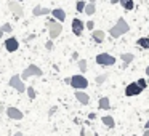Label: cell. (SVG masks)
<instances>
[{"label": "cell", "mask_w": 149, "mask_h": 136, "mask_svg": "<svg viewBox=\"0 0 149 136\" xmlns=\"http://www.w3.org/2000/svg\"><path fill=\"white\" fill-rule=\"evenodd\" d=\"M128 31H130L128 23H127L123 18H119V19H117V23H116V26H112L109 29V34H111V37H114V39H119L120 35L127 34Z\"/></svg>", "instance_id": "obj_1"}, {"label": "cell", "mask_w": 149, "mask_h": 136, "mask_svg": "<svg viewBox=\"0 0 149 136\" xmlns=\"http://www.w3.org/2000/svg\"><path fill=\"white\" fill-rule=\"evenodd\" d=\"M71 87L75 88V90H85L88 87V80L84 77V75H72L71 77Z\"/></svg>", "instance_id": "obj_2"}, {"label": "cell", "mask_w": 149, "mask_h": 136, "mask_svg": "<svg viewBox=\"0 0 149 136\" xmlns=\"http://www.w3.org/2000/svg\"><path fill=\"white\" fill-rule=\"evenodd\" d=\"M96 64L103 66V67H109V66L116 64V58L112 55H107V53H100L96 56Z\"/></svg>", "instance_id": "obj_3"}, {"label": "cell", "mask_w": 149, "mask_h": 136, "mask_svg": "<svg viewBox=\"0 0 149 136\" xmlns=\"http://www.w3.org/2000/svg\"><path fill=\"white\" fill-rule=\"evenodd\" d=\"M43 72H42V69L39 67V66H36V64H31L29 67H26L23 71V74H21V78H31V77H40Z\"/></svg>", "instance_id": "obj_4"}, {"label": "cell", "mask_w": 149, "mask_h": 136, "mask_svg": "<svg viewBox=\"0 0 149 136\" xmlns=\"http://www.w3.org/2000/svg\"><path fill=\"white\" fill-rule=\"evenodd\" d=\"M48 27H50V39H52V40L56 39V37L63 32L61 23H59V21H56V19H50L48 21Z\"/></svg>", "instance_id": "obj_5"}, {"label": "cell", "mask_w": 149, "mask_h": 136, "mask_svg": "<svg viewBox=\"0 0 149 136\" xmlns=\"http://www.w3.org/2000/svg\"><path fill=\"white\" fill-rule=\"evenodd\" d=\"M10 87H11V88H15V90H16L18 93H24V91L27 90L26 85H24V82H23V78L18 77V75H13V77L10 78Z\"/></svg>", "instance_id": "obj_6"}, {"label": "cell", "mask_w": 149, "mask_h": 136, "mask_svg": "<svg viewBox=\"0 0 149 136\" xmlns=\"http://www.w3.org/2000/svg\"><path fill=\"white\" fill-rule=\"evenodd\" d=\"M143 93V88L138 85V82H133V83L127 85L125 88V96H138Z\"/></svg>", "instance_id": "obj_7"}, {"label": "cell", "mask_w": 149, "mask_h": 136, "mask_svg": "<svg viewBox=\"0 0 149 136\" xmlns=\"http://www.w3.org/2000/svg\"><path fill=\"white\" fill-rule=\"evenodd\" d=\"M18 48H19V42H18V39L10 37V39L5 40V50H7V51L13 53V51H18Z\"/></svg>", "instance_id": "obj_8"}, {"label": "cell", "mask_w": 149, "mask_h": 136, "mask_svg": "<svg viewBox=\"0 0 149 136\" xmlns=\"http://www.w3.org/2000/svg\"><path fill=\"white\" fill-rule=\"evenodd\" d=\"M84 26L85 24L82 23L79 18L72 19V32H74V35H82V32H84Z\"/></svg>", "instance_id": "obj_9"}, {"label": "cell", "mask_w": 149, "mask_h": 136, "mask_svg": "<svg viewBox=\"0 0 149 136\" xmlns=\"http://www.w3.org/2000/svg\"><path fill=\"white\" fill-rule=\"evenodd\" d=\"M8 8H10V11H11V13H13L16 18H21V16H23V7H21L18 2H10V3H8Z\"/></svg>", "instance_id": "obj_10"}, {"label": "cell", "mask_w": 149, "mask_h": 136, "mask_svg": "<svg viewBox=\"0 0 149 136\" xmlns=\"http://www.w3.org/2000/svg\"><path fill=\"white\" fill-rule=\"evenodd\" d=\"M7 115L10 117V119L13 120H23V112H21L19 109H16V107H8L7 109Z\"/></svg>", "instance_id": "obj_11"}, {"label": "cell", "mask_w": 149, "mask_h": 136, "mask_svg": "<svg viewBox=\"0 0 149 136\" xmlns=\"http://www.w3.org/2000/svg\"><path fill=\"white\" fill-rule=\"evenodd\" d=\"M75 99H77L79 103L82 104V106H87V104L90 103V96H88L87 93H84L82 90H77V91H75Z\"/></svg>", "instance_id": "obj_12"}, {"label": "cell", "mask_w": 149, "mask_h": 136, "mask_svg": "<svg viewBox=\"0 0 149 136\" xmlns=\"http://www.w3.org/2000/svg\"><path fill=\"white\" fill-rule=\"evenodd\" d=\"M104 37H106V34H104V31H91V39H93L95 43H103Z\"/></svg>", "instance_id": "obj_13"}, {"label": "cell", "mask_w": 149, "mask_h": 136, "mask_svg": "<svg viewBox=\"0 0 149 136\" xmlns=\"http://www.w3.org/2000/svg\"><path fill=\"white\" fill-rule=\"evenodd\" d=\"M48 13H52V10H50V8H47V7H40V5L34 7V10H32L34 16H43V15H48Z\"/></svg>", "instance_id": "obj_14"}, {"label": "cell", "mask_w": 149, "mask_h": 136, "mask_svg": "<svg viewBox=\"0 0 149 136\" xmlns=\"http://www.w3.org/2000/svg\"><path fill=\"white\" fill-rule=\"evenodd\" d=\"M52 15H53V18H55L56 21H59V23H63V21L66 19V13H64V10H61V8L52 10Z\"/></svg>", "instance_id": "obj_15"}, {"label": "cell", "mask_w": 149, "mask_h": 136, "mask_svg": "<svg viewBox=\"0 0 149 136\" xmlns=\"http://www.w3.org/2000/svg\"><path fill=\"white\" fill-rule=\"evenodd\" d=\"M98 106H100V109L101 110H109L111 109V101H109V98H101L100 101H98Z\"/></svg>", "instance_id": "obj_16"}, {"label": "cell", "mask_w": 149, "mask_h": 136, "mask_svg": "<svg viewBox=\"0 0 149 136\" xmlns=\"http://www.w3.org/2000/svg\"><path fill=\"white\" fill-rule=\"evenodd\" d=\"M101 120H103V123H104V125H106L109 130L116 126V120H114L111 115H103V119H101Z\"/></svg>", "instance_id": "obj_17"}, {"label": "cell", "mask_w": 149, "mask_h": 136, "mask_svg": "<svg viewBox=\"0 0 149 136\" xmlns=\"http://www.w3.org/2000/svg\"><path fill=\"white\" fill-rule=\"evenodd\" d=\"M120 5H122L125 10H133V8H135V2H133V0H120Z\"/></svg>", "instance_id": "obj_18"}, {"label": "cell", "mask_w": 149, "mask_h": 136, "mask_svg": "<svg viewBox=\"0 0 149 136\" xmlns=\"http://www.w3.org/2000/svg\"><path fill=\"white\" fill-rule=\"evenodd\" d=\"M138 43L141 48H146V50H149V37H141V39H138Z\"/></svg>", "instance_id": "obj_19"}, {"label": "cell", "mask_w": 149, "mask_h": 136, "mask_svg": "<svg viewBox=\"0 0 149 136\" xmlns=\"http://www.w3.org/2000/svg\"><path fill=\"white\" fill-rule=\"evenodd\" d=\"M120 59H122L125 64H130V62L133 61V53H122V55H120Z\"/></svg>", "instance_id": "obj_20"}, {"label": "cell", "mask_w": 149, "mask_h": 136, "mask_svg": "<svg viewBox=\"0 0 149 136\" xmlns=\"http://www.w3.org/2000/svg\"><path fill=\"white\" fill-rule=\"evenodd\" d=\"M95 11H96L95 3H87V7H85V13H87L88 16H91V15H95Z\"/></svg>", "instance_id": "obj_21"}, {"label": "cell", "mask_w": 149, "mask_h": 136, "mask_svg": "<svg viewBox=\"0 0 149 136\" xmlns=\"http://www.w3.org/2000/svg\"><path fill=\"white\" fill-rule=\"evenodd\" d=\"M85 7H87V3H85L84 0H77V3H75V8H77V11H85Z\"/></svg>", "instance_id": "obj_22"}, {"label": "cell", "mask_w": 149, "mask_h": 136, "mask_svg": "<svg viewBox=\"0 0 149 136\" xmlns=\"http://www.w3.org/2000/svg\"><path fill=\"white\" fill-rule=\"evenodd\" d=\"M77 66H79V69L82 71V74H84V72H87V61H85V59H79Z\"/></svg>", "instance_id": "obj_23"}, {"label": "cell", "mask_w": 149, "mask_h": 136, "mask_svg": "<svg viewBox=\"0 0 149 136\" xmlns=\"http://www.w3.org/2000/svg\"><path fill=\"white\" fill-rule=\"evenodd\" d=\"M26 93H27V98H29V99H36V96H37V94H36V90H34L32 87H29V88H27V90H26Z\"/></svg>", "instance_id": "obj_24"}, {"label": "cell", "mask_w": 149, "mask_h": 136, "mask_svg": "<svg viewBox=\"0 0 149 136\" xmlns=\"http://www.w3.org/2000/svg\"><path fill=\"white\" fill-rule=\"evenodd\" d=\"M107 80V74H101V75H98L96 78H95V82H96V83H104V82Z\"/></svg>", "instance_id": "obj_25"}, {"label": "cell", "mask_w": 149, "mask_h": 136, "mask_svg": "<svg viewBox=\"0 0 149 136\" xmlns=\"http://www.w3.org/2000/svg\"><path fill=\"white\" fill-rule=\"evenodd\" d=\"M138 85L143 88V90H146V87H149L148 82H146V78H139V80H138Z\"/></svg>", "instance_id": "obj_26"}, {"label": "cell", "mask_w": 149, "mask_h": 136, "mask_svg": "<svg viewBox=\"0 0 149 136\" xmlns=\"http://www.w3.org/2000/svg\"><path fill=\"white\" fill-rule=\"evenodd\" d=\"M0 29L3 31V32H11V31H13V27H11L10 24H3V26L0 27Z\"/></svg>", "instance_id": "obj_27"}, {"label": "cell", "mask_w": 149, "mask_h": 136, "mask_svg": "<svg viewBox=\"0 0 149 136\" xmlns=\"http://www.w3.org/2000/svg\"><path fill=\"white\" fill-rule=\"evenodd\" d=\"M85 27H87V29H90V31H95V23H93V21H88V23L85 24Z\"/></svg>", "instance_id": "obj_28"}, {"label": "cell", "mask_w": 149, "mask_h": 136, "mask_svg": "<svg viewBox=\"0 0 149 136\" xmlns=\"http://www.w3.org/2000/svg\"><path fill=\"white\" fill-rule=\"evenodd\" d=\"M45 48L47 50H53V40H48V42L45 43Z\"/></svg>", "instance_id": "obj_29"}, {"label": "cell", "mask_w": 149, "mask_h": 136, "mask_svg": "<svg viewBox=\"0 0 149 136\" xmlns=\"http://www.w3.org/2000/svg\"><path fill=\"white\" fill-rule=\"evenodd\" d=\"M88 119H90V120H95V119H96V114H95V112H90V114H88Z\"/></svg>", "instance_id": "obj_30"}, {"label": "cell", "mask_w": 149, "mask_h": 136, "mask_svg": "<svg viewBox=\"0 0 149 136\" xmlns=\"http://www.w3.org/2000/svg\"><path fill=\"white\" fill-rule=\"evenodd\" d=\"M85 135H87V130L82 128V130H80V136H85Z\"/></svg>", "instance_id": "obj_31"}, {"label": "cell", "mask_w": 149, "mask_h": 136, "mask_svg": "<svg viewBox=\"0 0 149 136\" xmlns=\"http://www.w3.org/2000/svg\"><path fill=\"white\" fill-rule=\"evenodd\" d=\"M143 136H149V130H144V133H143Z\"/></svg>", "instance_id": "obj_32"}, {"label": "cell", "mask_w": 149, "mask_h": 136, "mask_svg": "<svg viewBox=\"0 0 149 136\" xmlns=\"http://www.w3.org/2000/svg\"><path fill=\"white\" fill-rule=\"evenodd\" d=\"M144 130H149V120L146 122V125H144Z\"/></svg>", "instance_id": "obj_33"}, {"label": "cell", "mask_w": 149, "mask_h": 136, "mask_svg": "<svg viewBox=\"0 0 149 136\" xmlns=\"http://www.w3.org/2000/svg\"><path fill=\"white\" fill-rule=\"evenodd\" d=\"M111 3H120V0H111Z\"/></svg>", "instance_id": "obj_34"}, {"label": "cell", "mask_w": 149, "mask_h": 136, "mask_svg": "<svg viewBox=\"0 0 149 136\" xmlns=\"http://www.w3.org/2000/svg\"><path fill=\"white\" fill-rule=\"evenodd\" d=\"M15 136H23V133H21V131H16V133H15Z\"/></svg>", "instance_id": "obj_35"}, {"label": "cell", "mask_w": 149, "mask_h": 136, "mask_svg": "<svg viewBox=\"0 0 149 136\" xmlns=\"http://www.w3.org/2000/svg\"><path fill=\"white\" fill-rule=\"evenodd\" d=\"M85 136H95V135H93L91 131H87V135H85Z\"/></svg>", "instance_id": "obj_36"}, {"label": "cell", "mask_w": 149, "mask_h": 136, "mask_svg": "<svg viewBox=\"0 0 149 136\" xmlns=\"http://www.w3.org/2000/svg\"><path fill=\"white\" fill-rule=\"evenodd\" d=\"M146 75H148V77H149V66H148V67H146Z\"/></svg>", "instance_id": "obj_37"}, {"label": "cell", "mask_w": 149, "mask_h": 136, "mask_svg": "<svg viewBox=\"0 0 149 136\" xmlns=\"http://www.w3.org/2000/svg\"><path fill=\"white\" fill-rule=\"evenodd\" d=\"M2 35H3V31L0 29V39H2Z\"/></svg>", "instance_id": "obj_38"}, {"label": "cell", "mask_w": 149, "mask_h": 136, "mask_svg": "<svg viewBox=\"0 0 149 136\" xmlns=\"http://www.w3.org/2000/svg\"><path fill=\"white\" fill-rule=\"evenodd\" d=\"M90 3H95V0H90Z\"/></svg>", "instance_id": "obj_39"}]
</instances>
